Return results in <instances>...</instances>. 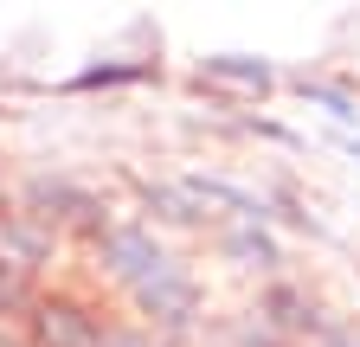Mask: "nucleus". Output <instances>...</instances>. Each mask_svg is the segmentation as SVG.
I'll return each mask as SVG.
<instances>
[{"instance_id": "1", "label": "nucleus", "mask_w": 360, "mask_h": 347, "mask_svg": "<svg viewBox=\"0 0 360 347\" xmlns=\"http://www.w3.org/2000/svg\"><path fill=\"white\" fill-rule=\"evenodd\" d=\"M90 244H97V264L110 270V283L135 302V315L155 334H187L200 322V283L187 277V264L174 251H161V238L148 225L110 219Z\"/></svg>"}, {"instance_id": "2", "label": "nucleus", "mask_w": 360, "mask_h": 347, "mask_svg": "<svg viewBox=\"0 0 360 347\" xmlns=\"http://www.w3.org/2000/svg\"><path fill=\"white\" fill-rule=\"evenodd\" d=\"M26 322H32V341L39 347H110V328L71 296H39L26 302Z\"/></svg>"}, {"instance_id": "3", "label": "nucleus", "mask_w": 360, "mask_h": 347, "mask_svg": "<svg viewBox=\"0 0 360 347\" xmlns=\"http://www.w3.org/2000/svg\"><path fill=\"white\" fill-rule=\"evenodd\" d=\"M200 77L232 84V91H251V97H264L270 84H277V71H270L264 58H251V52H212V58H200Z\"/></svg>"}, {"instance_id": "4", "label": "nucleus", "mask_w": 360, "mask_h": 347, "mask_svg": "<svg viewBox=\"0 0 360 347\" xmlns=\"http://www.w3.org/2000/svg\"><path fill=\"white\" fill-rule=\"evenodd\" d=\"M219 244H225V257H238L245 270H277V264H283V244L270 238L264 225H225Z\"/></svg>"}, {"instance_id": "5", "label": "nucleus", "mask_w": 360, "mask_h": 347, "mask_svg": "<svg viewBox=\"0 0 360 347\" xmlns=\"http://www.w3.org/2000/svg\"><path fill=\"white\" fill-rule=\"evenodd\" d=\"M142 77H155V65H90L65 91H116V84H142Z\"/></svg>"}, {"instance_id": "6", "label": "nucleus", "mask_w": 360, "mask_h": 347, "mask_svg": "<svg viewBox=\"0 0 360 347\" xmlns=\"http://www.w3.org/2000/svg\"><path fill=\"white\" fill-rule=\"evenodd\" d=\"M219 347H290V341L270 328V322H257V315H251V322H238V328H225V334H219Z\"/></svg>"}, {"instance_id": "7", "label": "nucleus", "mask_w": 360, "mask_h": 347, "mask_svg": "<svg viewBox=\"0 0 360 347\" xmlns=\"http://www.w3.org/2000/svg\"><path fill=\"white\" fill-rule=\"evenodd\" d=\"M302 97H309V103H322L335 122H354V116H360V103H354V97H341V91H328V84H309V77H302Z\"/></svg>"}, {"instance_id": "8", "label": "nucleus", "mask_w": 360, "mask_h": 347, "mask_svg": "<svg viewBox=\"0 0 360 347\" xmlns=\"http://www.w3.org/2000/svg\"><path fill=\"white\" fill-rule=\"evenodd\" d=\"M302 347H360L347 328H335V322H315L309 334H302Z\"/></svg>"}, {"instance_id": "9", "label": "nucleus", "mask_w": 360, "mask_h": 347, "mask_svg": "<svg viewBox=\"0 0 360 347\" xmlns=\"http://www.w3.org/2000/svg\"><path fill=\"white\" fill-rule=\"evenodd\" d=\"M110 347H161L148 328H122V334H110Z\"/></svg>"}, {"instance_id": "10", "label": "nucleus", "mask_w": 360, "mask_h": 347, "mask_svg": "<svg viewBox=\"0 0 360 347\" xmlns=\"http://www.w3.org/2000/svg\"><path fill=\"white\" fill-rule=\"evenodd\" d=\"M341 148H347V155H354V161H360V136H347V142H341Z\"/></svg>"}]
</instances>
